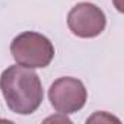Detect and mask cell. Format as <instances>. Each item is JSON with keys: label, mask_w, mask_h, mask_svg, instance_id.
Wrapping results in <instances>:
<instances>
[{"label": "cell", "mask_w": 124, "mask_h": 124, "mask_svg": "<svg viewBox=\"0 0 124 124\" xmlns=\"http://www.w3.org/2000/svg\"><path fill=\"white\" fill-rule=\"evenodd\" d=\"M107 25L104 12L93 3H78L67 15L69 29L79 38L98 37Z\"/></svg>", "instance_id": "277c9868"}, {"label": "cell", "mask_w": 124, "mask_h": 124, "mask_svg": "<svg viewBox=\"0 0 124 124\" xmlns=\"http://www.w3.org/2000/svg\"><path fill=\"white\" fill-rule=\"evenodd\" d=\"M10 53L15 61L29 69L47 67L54 58L51 41L38 32H22L10 44Z\"/></svg>", "instance_id": "7a4b0ae2"}, {"label": "cell", "mask_w": 124, "mask_h": 124, "mask_svg": "<svg viewBox=\"0 0 124 124\" xmlns=\"http://www.w3.org/2000/svg\"><path fill=\"white\" fill-rule=\"evenodd\" d=\"M48 98L58 114H73L83 108L88 93L85 85L76 78H60L50 86Z\"/></svg>", "instance_id": "3957f363"}, {"label": "cell", "mask_w": 124, "mask_h": 124, "mask_svg": "<svg viewBox=\"0 0 124 124\" xmlns=\"http://www.w3.org/2000/svg\"><path fill=\"white\" fill-rule=\"evenodd\" d=\"M0 89L9 109L21 115H28L37 111L44 98L38 75L32 69L21 64L10 66L2 73Z\"/></svg>", "instance_id": "6da1fadb"}]
</instances>
